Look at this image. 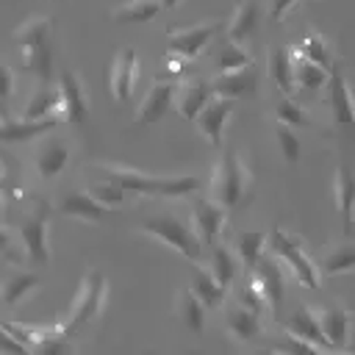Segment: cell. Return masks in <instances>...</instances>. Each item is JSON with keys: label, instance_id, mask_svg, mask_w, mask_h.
<instances>
[{"label": "cell", "instance_id": "6da1fadb", "mask_svg": "<svg viewBox=\"0 0 355 355\" xmlns=\"http://www.w3.org/2000/svg\"><path fill=\"white\" fill-rule=\"evenodd\" d=\"M89 169L97 172L103 180H114V183L125 186L133 197H147V194H155V197H186V194H194L200 189V178H194V175H180V178L147 175V172L133 169V166L119 164V161H92Z\"/></svg>", "mask_w": 355, "mask_h": 355}, {"label": "cell", "instance_id": "7a4b0ae2", "mask_svg": "<svg viewBox=\"0 0 355 355\" xmlns=\"http://www.w3.org/2000/svg\"><path fill=\"white\" fill-rule=\"evenodd\" d=\"M208 197H214L227 211H236L252 197V172L239 153H222L216 158L208 183Z\"/></svg>", "mask_w": 355, "mask_h": 355}, {"label": "cell", "instance_id": "3957f363", "mask_svg": "<svg viewBox=\"0 0 355 355\" xmlns=\"http://www.w3.org/2000/svg\"><path fill=\"white\" fill-rule=\"evenodd\" d=\"M50 17H31L14 31L22 64L39 80H47L53 72V44H50Z\"/></svg>", "mask_w": 355, "mask_h": 355}, {"label": "cell", "instance_id": "277c9868", "mask_svg": "<svg viewBox=\"0 0 355 355\" xmlns=\"http://www.w3.org/2000/svg\"><path fill=\"white\" fill-rule=\"evenodd\" d=\"M139 233H144V236H150V239H155V241L169 244L172 250H178V252H180L186 261H191V263H200L202 250H205V244H202V239L197 236L194 225L186 222V219H180L178 214H158V216H150V219L139 222Z\"/></svg>", "mask_w": 355, "mask_h": 355}, {"label": "cell", "instance_id": "5b68a950", "mask_svg": "<svg viewBox=\"0 0 355 355\" xmlns=\"http://www.w3.org/2000/svg\"><path fill=\"white\" fill-rule=\"evenodd\" d=\"M47 225H50V202L47 197H36L33 208L19 216V222L11 227L19 239V250L31 266H47L50 263V244H47Z\"/></svg>", "mask_w": 355, "mask_h": 355}, {"label": "cell", "instance_id": "8992f818", "mask_svg": "<svg viewBox=\"0 0 355 355\" xmlns=\"http://www.w3.org/2000/svg\"><path fill=\"white\" fill-rule=\"evenodd\" d=\"M103 300H105V277L100 269H89L80 280V288L69 305L67 319L61 322V333L75 336L80 327H86L97 316V311L103 308Z\"/></svg>", "mask_w": 355, "mask_h": 355}, {"label": "cell", "instance_id": "52a82bcc", "mask_svg": "<svg viewBox=\"0 0 355 355\" xmlns=\"http://www.w3.org/2000/svg\"><path fill=\"white\" fill-rule=\"evenodd\" d=\"M269 247H272V252H275L277 258H283V263L288 266V272L294 275V280H297L300 286H305V288H319V283H322L319 263L302 250L300 239H294V236H288L286 230L275 227V230L269 233Z\"/></svg>", "mask_w": 355, "mask_h": 355}, {"label": "cell", "instance_id": "ba28073f", "mask_svg": "<svg viewBox=\"0 0 355 355\" xmlns=\"http://www.w3.org/2000/svg\"><path fill=\"white\" fill-rule=\"evenodd\" d=\"M69 155H72V141H69L67 136H58V133L44 136V139L36 144V150H33V161H31L33 175H36L39 180H44V183L55 180V178L67 169Z\"/></svg>", "mask_w": 355, "mask_h": 355}, {"label": "cell", "instance_id": "9c48e42d", "mask_svg": "<svg viewBox=\"0 0 355 355\" xmlns=\"http://www.w3.org/2000/svg\"><path fill=\"white\" fill-rule=\"evenodd\" d=\"M222 31V22L216 19H208V22H197V25H189V28H169V53H178V55H186V58H197L200 53H205V47L214 42V36Z\"/></svg>", "mask_w": 355, "mask_h": 355}, {"label": "cell", "instance_id": "30bf717a", "mask_svg": "<svg viewBox=\"0 0 355 355\" xmlns=\"http://www.w3.org/2000/svg\"><path fill=\"white\" fill-rule=\"evenodd\" d=\"M58 92H61V116L64 125H83L89 116V97L83 89V80L75 69H64L58 78Z\"/></svg>", "mask_w": 355, "mask_h": 355}, {"label": "cell", "instance_id": "8fae6325", "mask_svg": "<svg viewBox=\"0 0 355 355\" xmlns=\"http://www.w3.org/2000/svg\"><path fill=\"white\" fill-rule=\"evenodd\" d=\"M227 214L230 211L222 208L214 197H202V200L194 202V208H191V225H194L197 236L202 239V244L208 250L222 239L225 225H227Z\"/></svg>", "mask_w": 355, "mask_h": 355}, {"label": "cell", "instance_id": "7c38bea8", "mask_svg": "<svg viewBox=\"0 0 355 355\" xmlns=\"http://www.w3.org/2000/svg\"><path fill=\"white\" fill-rule=\"evenodd\" d=\"M233 108H236V100H233V97H219V94H214V97L208 100V105L200 111V116L194 119L197 130L205 136V141H208L214 150H219V147H222L225 125H227V119H230Z\"/></svg>", "mask_w": 355, "mask_h": 355}, {"label": "cell", "instance_id": "4fadbf2b", "mask_svg": "<svg viewBox=\"0 0 355 355\" xmlns=\"http://www.w3.org/2000/svg\"><path fill=\"white\" fill-rule=\"evenodd\" d=\"M316 319L327 336V341L333 344V349H347L349 347V336H352V313L347 311V305L341 300H333L322 308H316Z\"/></svg>", "mask_w": 355, "mask_h": 355}, {"label": "cell", "instance_id": "5bb4252c", "mask_svg": "<svg viewBox=\"0 0 355 355\" xmlns=\"http://www.w3.org/2000/svg\"><path fill=\"white\" fill-rule=\"evenodd\" d=\"M136 64H139V55L133 47H122L116 53V58L111 61V69H108V92L111 97L125 105L133 94V83H136Z\"/></svg>", "mask_w": 355, "mask_h": 355}, {"label": "cell", "instance_id": "9a60e30c", "mask_svg": "<svg viewBox=\"0 0 355 355\" xmlns=\"http://www.w3.org/2000/svg\"><path fill=\"white\" fill-rule=\"evenodd\" d=\"M252 280L258 283V288L263 291L266 302H269V313L277 316L280 305H283V294H286V283H283V269L272 255H263L255 266H252Z\"/></svg>", "mask_w": 355, "mask_h": 355}, {"label": "cell", "instance_id": "2e32d148", "mask_svg": "<svg viewBox=\"0 0 355 355\" xmlns=\"http://www.w3.org/2000/svg\"><path fill=\"white\" fill-rule=\"evenodd\" d=\"M175 97H178V83L155 80V83L147 89V94H144V100H141V105H139L136 125H155V122H161L164 114L172 108Z\"/></svg>", "mask_w": 355, "mask_h": 355}, {"label": "cell", "instance_id": "e0dca14e", "mask_svg": "<svg viewBox=\"0 0 355 355\" xmlns=\"http://www.w3.org/2000/svg\"><path fill=\"white\" fill-rule=\"evenodd\" d=\"M58 214L72 216V219H83V222H103L111 214V205L100 202L92 194V189H75V191H69V194L61 197Z\"/></svg>", "mask_w": 355, "mask_h": 355}, {"label": "cell", "instance_id": "ac0fdd59", "mask_svg": "<svg viewBox=\"0 0 355 355\" xmlns=\"http://www.w3.org/2000/svg\"><path fill=\"white\" fill-rule=\"evenodd\" d=\"M211 83H214V94H219V97H233V100L252 97L258 89V67L247 64L239 69L219 72L216 78H211Z\"/></svg>", "mask_w": 355, "mask_h": 355}, {"label": "cell", "instance_id": "d6986e66", "mask_svg": "<svg viewBox=\"0 0 355 355\" xmlns=\"http://www.w3.org/2000/svg\"><path fill=\"white\" fill-rule=\"evenodd\" d=\"M214 97V83L205 78H186L183 83H178V111L183 119L194 122L200 116V111L208 105V100Z\"/></svg>", "mask_w": 355, "mask_h": 355}, {"label": "cell", "instance_id": "ffe728a7", "mask_svg": "<svg viewBox=\"0 0 355 355\" xmlns=\"http://www.w3.org/2000/svg\"><path fill=\"white\" fill-rule=\"evenodd\" d=\"M333 194H336V205H338V216H341V227L349 236L352 233V219H355V169L349 164H338L336 175H333Z\"/></svg>", "mask_w": 355, "mask_h": 355}, {"label": "cell", "instance_id": "44dd1931", "mask_svg": "<svg viewBox=\"0 0 355 355\" xmlns=\"http://www.w3.org/2000/svg\"><path fill=\"white\" fill-rule=\"evenodd\" d=\"M225 327L241 344H255L261 338V333H263L261 313L252 311V308H247V305H241V302L227 305V311H225Z\"/></svg>", "mask_w": 355, "mask_h": 355}, {"label": "cell", "instance_id": "7402d4cb", "mask_svg": "<svg viewBox=\"0 0 355 355\" xmlns=\"http://www.w3.org/2000/svg\"><path fill=\"white\" fill-rule=\"evenodd\" d=\"M283 327H286L288 333H294V336L305 338V341H313V344H319L324 352H336V349H333V344L327 341V336H324V330H322L319 319H316V311H308L305 305L294 308V311L286 316Z\"/></svg>", "mask_w": 355, "mask_h": 355}, {"label": "cell", "instance_id": "603a6c76", "mask_svg": "<svg viewBox=\"0 0 355 355\" xmlns=\"http://www.w3.org/2000/svg\"><path fill=\"white\" fill-rule=\"evenodd\" d=\"M58 125H64L61 116H47V119H11V116H3V141L6 144H14V141H28L33 136H42V133H50L55 130Z\"/></svg>", "mask_w": 355, "mask_h": 355}, {"label": "cell", "instance_id": "cb8c5ba5", "mask_svg": "<svg viewBox=\"0 0 355 355\" xmlns=\"http://www.w3.org/2000/svg\"><path fill=\"white\" fill-rule=\"evenodd\" d=\"M175 316L180 319V324L189 333H202V327H205V302L197 297V291L191 286H183L175 294Z\"/></svg>", "mask_w": 355, "mask_h": 355}, {"label": "cell", "instance_id": "d4e9b609", "mask_svg": "<svg viewBox=\"0 0 355 355\" xmlns=\"http://www.w3.org/2000/svg\"><path fill=\"white\" fill-rule=\"evenodd\" d=\"M327 94H330V108H333V116L338 125H355V100L349 94V86H347V78L336 69L327 80Z\"/></svg>", "mask_w": 355, "mask_h": 355}, {"label": "cell", "instance_id": "484cf974", "mask_svg": "<svg viewBox=\"0 0 355 355\" xmlns=\"http://www.w3.org/2000/svg\"><path fill=\"white\" fill-rule=\"evenodd\" d=\"M255 25H258V3H255V0H239V3H236L233 17L227 19L225 39L244 44V42L252 36Z\"/></svg>", "mask_w": 355, "mask_h": 355}, {"label": "cell", "instance_id": "4316f807", "mask_svg": "<svg viewBox=\"0 0 355 355\" xmlns=\"http://www.w3.org/2000/svg\"><path fill=\"white\" fill-rule=\"evenodd\" d=\"M266 247H269V236L263 230H241L233 241V250L247 272H252V266L266 255Z\"/></svg>", "mask_w": 355, "mask_h": 355}, {"label": "cell", "instance_id": "83f0119b", "mask_svg": "<svg viewBox=\"0 0 355 355\" xmlns=\"http://www.w3.org/2000/svg\"><path fill=\"white\" fill-rule=\"evenodd\" d=\"M191 288L205 302V308H219L222 300L227 297V288L214 277L211 269H200V263H194V269H191Z\"/></svg>", "mask_w": 355, "mask_h": 355}, {"label": "cell", "instance_id": "f1b7e54d", "mask_svg": "<svg viewBox=\"0 0 355 355\" xmlns=\"http://www.w3.org/2000/svg\"><path fill=\"white\" fill-rule=\"evenodd\" d=\"M319 272L322 275H347V272H355V241H344V244H336L330 252H324L319 261Z\"/></svg>", "mask_w": 355, "mask_h": 355}, {"label": "cell", "instance_id": "f546056e", "mask_svg": "<svg viewBox=\"0 0 355 355\" xmlns=\"http://www.w3.org/2000/svg\"><path fill=\"white\" fill-rule=\"evenodd\" d=\"M269 75L277 83V89L283 94H291L297 89V78H294V58L286 47H275L269 55Z\"/></svg>", "mask_w": 355, "mask_h": 355}, {"label": "cell", "instance_id": "4dcf8cb0", "mask_svg": "<svg viewBox=\"0 0 355 355\" xmlns=\"http://www.w3.org/2000/svg\"><path fill=\"white\" fill-rule=\"evenodd\" d=\"M25 119H47L61 116V92L58 89H36V94L25 105ZM64 119V116H61Z\"/></svg>", "mask_w": 355, "mask_h": 355}, {"label": "cell", "instance_id": "1f68e13d", "mask_svg": "<svg viewBox=\"0 0 355 355\" xmlns=\"http://www.w3.org/2000/svg\"><path fill=\"white\" fill-rule=\"evenodd\" d=\"M161 0H125L111 11V19L125 25V22H147L161 11Z\"/></svg>", "mask_w": 355, "mask_h": 355}, {"label": "cell", "instance_id": "d6a6232c", "mask_svg": "<svg viewBox=\"0 0 355 355\" xmlns=\"http://www.w3.org/2000/svg\"><path fill=\"white\" fill-rule=\"evenodd\" d=\"M330 69H324L322 64L311 61V58H300L294 61V78H297V89H305V92H316V89H324L327 80H330Z\"/></svg>", "mask_w": 355, "mask_h": 355}, {"label": "cell", "instance_id": "836d02e7", "mask_svg": "<svg viewBox=\"0 0 355 355\" xmlns=\"http://www.w3.org/2000/svg\"><path fill=\"white\" fill-rule=\"evenodd\" d=\"M39 283H42V277H39L36 272H28V269L11 272V275L6 277V283H3V302H6V305H17V302L25 300Z\"/></svg>", "mask_w": 355, "mask_h": 355}, {"label": "cell", "instance_id": "e575fe53", "mask_svg": "<svg viewBox=\"0 0 355 355\" xmlns=\"http://www.w3.org/2000/svg\"><path fill=\"white\" fill-rule=\"evenodd\" d=\"M300 50H302L305 58L322 64L324 69H330V72L338 69V67H336V55H333V44H330L322 33H308V36L300 42Z\"/></svg>", "mask_w": 355, "mask_h": 355}, {"label": "cell", "instance_id": "d590c367", "mask_svg": "<svg viewBox=\"0 0 355 355\" xmlns=\"http://www.w3.org/2000/svg\"><path fill=\"white\" fill-rule=\"evenodd\" d=\"M211 272L225 288H230V283L236 280V258L222 241H216L211 247Z\"/></svg>", "mask_w": 355, "mask_h": 355}, {"label": "cell", "instance_id": "8d00e7d4", "mask_svg": "<svg viewBox=\"0 0 355 355\" xmlns=\"http://www.w3.org/2000/svg\"><path fill=\"white\" fill-rule=\"evenodd\" d=\"M275 119H277V122H286V125H291V128H313V122L305 116V111H302L288 94L275 103Z\"/></svg>", "mask_w": 355, "mask_h": 355}, {"label": "cell", "instance_id": "74e56055", "mask_svg": "<svg viewBox=\"0 0 355 355\" xmlns=\"http://www.w3.org/2000/svg\"><path fill=\"white\" fill-rule=\"evenodd\" d=\"M247 64H252V58L241 50V44L225 39L222 50L216 53V69L219 72H227V69H239V67H247Z\"/></svg>", "mask_w": 355, "mask_h": 355}, {"label": "cell", "instance_id": "f35d334b", "mask_svg": "<svg viewBox=\"0 0 355 355\" xmlns=\"http://www.w3.org/2000/svg\"><path fill=\"white\" fill-rule=\"evenodd\" d=\"M266 349H275V352H311V355H316V352H324L319 344H313V341H305V338H300V336H294V333H283V338L280 341H272V344H266Z\"/></svg>", "mask_w": 355, "mask_h": 355}, {"label": "cell", "instance_id": "ab89813d", "mask_svg": "<svg viewBox=\"0 0 355 355\" xmlns=\"http://www.w3.org/2000/svg\"><path fill=\"white\" fill-rule=\"evenodd\" d=\"M275 136H277V144H280L283 158L291 161V164L300 161V139H297L294 128L286 125V122H277V125H275Z\"/></svg>", "mask_w": 355, "mask_h": 355}, {"label": "cell", "instance_id": "60d3db41", "mask_svg": "<svg viewBox=\"0 0 355 355\" xmlns=\"http://www.w3.org/2000/svg\"><path fill=\"white\" fill-rule=\"evenodd\" d=\"M92 194L100 200V202H105V205H111V208H116V205H125V200H128V189L125 186H119V183H114V180H103L100 186H94L92 189Z\"/></svg>", "mask_w": 355, "mask_h": 355}, {"label": "cell", "instance_id": "b9f144b4", "mask_svg": "<svg viewBox=\"0 0 355 355\" xmlns=\"http://www.w3.org/2000/svg\"><path fill=\"white\" fill-rule=\"evenodd\" d=\"M189 61H191V58H186V55L169 53V58H166V72H169V75H186Z\"/></svg>", "mask_w": 355, "mask_h": 355}, {"label": "cell", "instance_id": "7bdbcfd3", "mask_svg": "<svg viewBox=\"0 0 355 355\" xmlns=\"http://www.w3.org/2000/svg\"><path fill=\"white\" fill-rule=\"evenodd\" d=\"M297 3H300V0H275V3H272V19H275V22L283 19Z\"/></svg>", "mask_w": 355, "mask_h": 355}, {"label": "cell", "instance_id": "ee69618b", "mask_svg": "<svg viewBox=\"0 0 355 355\" xmlns=\"http://www.w3.org/2000/svg\"><path fill=\"white\" fill-rule=\"evenodd\" d=\"M11 92H14V75H11V67H8V64H3V97L8 100V97H11Z\"/></svg>", "mask_w": 355, "mask_h": 355}, {"label": "cell", "instance_id": "f6af8a7d", "mask_svg": "<svg viewBox=\"0 0 355 355\" xmlns=\"http://www.w3.org/2000/svg\"><path fill=\"white\" fill-rule=\"evenodd\" d=\"M178 3H180V0H161V6H164V8H175Z\"/></svg>", "mask_w": 355, "mask_h": 355}]
</instances>
